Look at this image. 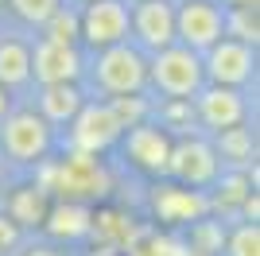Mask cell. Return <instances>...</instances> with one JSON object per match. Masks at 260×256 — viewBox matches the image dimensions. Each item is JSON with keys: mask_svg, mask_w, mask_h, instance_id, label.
Returning <instances> with one entry per match:
<instances>
[{"mask_svg": "<svg viewBox=\"0 0 260 256\" xmlns=\"http://www.w3.org/2000/svg\"><path fill=\"white\" fill-rule=\"evenodd\" d=\"M198 248L194 252L198 256H210V252H217V248H221V229H217V225H198Z\"/></svg>", "mask_w": 260, "mask_h": 256, "instance_id": "cell-25", "label": "cell"}, {"mask_svg": "<svg viewBox=\"0 0 260 256\" xmlns=\"http://www.w3.org/2000/svg\"><path fill=\"white\" fill-rule=\"evenodd\" d=\"M249 66H252V54L245 43H221V47H214V54H210V74L217 78V82H245L249 78Z\"/></svg>", "mask_w": 260, "mask_h": 256, "instance_id": "cell-11", "label": "cell"}, {"mask_svg": "<svg viewBox=\"0 0 260 256\" xmlns=\"http://www.w3.org/2000/svg\"><path fill=\"white\" fill-rule=\"evenodd\" d=\"M152 74H155V82H159L167 93L183 97V93H190V89H198L202 70H198V58L190 51H163Z\"/></svg>", "mask_w": 260, "mask_h": 256, "instance_id": "cell-4", "label": "cell"}, {"mask_svg": "<svg viewBox=\"0 0 260 256\" xmlns=\"http://www.w3.org/2000/svg\"><path fill=\"white\" fill-rule=\"evenodd\" d=\"M136 31L148 47H167L175 39V16L163 0H144L136 12Z\"/></svg>", "mask_w": 260, "mask_h": 256, "instance_id": "cell-9", "label": "cell"}, {"mask_svg": "<svg viewBox=\"0 0 260 256\" xmlns=\"http://www.w3.org/2000/svg\"><path fill=\"white\" fill-rule=\"evenodd\" d=\"M54 186L62 194H105L109 190V175L98 167L93 155L74 151L62 167H54Z\"/></svg>", "mask_w": 260, "mask_h": 256, "instance_id": "cell-1", "label": "cell"}, {"mask_svg": "<svg viewBox=\"0 0 260 256\" xmlns=\"http://www.w3.org/2000/svg\"><path fill=\"white\" fill-rule=\"evenodd\" d=\"M78 31V20L70 16V12H54L51 20H47V43H58V47H70V39H74Z\"/></svg>", "mask_w": 260, "mask_h": 256, "instance_id": "cell-19", "label": "cell"}, {"mask_svg": "<svg viewBox=\"0 0 260 256\" xmlns=\"http://www.w3.org/2000/svg\"><path fill=\"white\" fill-rule=\"evenodd\" d=\"M120 124L117 117L109 113V105H89L78 113V124H74V148L86 151V155H93V151L109 148L113 140H117Z\"/></svg>", "mask_w": 260, "mask_h": 256, "instance_id": "cell-2", "label": "cell"}, {"mask_svg": "<svg viewBox=\"0 0 260 256\" xmlns=\"http://www.w3.org/2000/svg\"><path fill=\"white\" fill-rule=\"evenodd\" d=\"M89 229V213L82 206H58L51 213V233L58 237H82Z\"/></svg>", "mask_w": 260, "mask_h": 256, "instance_id": "cell-17", "label": "cell"}, {"mask_svg": "<svg viewBox=\"0 0 260 256\" xmlns=\"http://www.w3.org/2000/svg\"><path fill=\"white\" fill-rule=\"evenodd\" d=\"M98 78L113 93H128V89H136L144 82V62H140V54L128 51V47H113V51L101 54Z\"/></svg>", "mask_w": 260, "mask_h": 256, "instance_id": "cell-3", "label": "cell"}, {"mask_svg": "<svg viewBox=\"0 0 260 256\" xmlns=\"http://www.w3.org/2000/svg\"><path fill=\"white\" fill-rule=\"evenodd\" d=\"M233 31H237L241 39H252V43H256V20L249 16V8H237V12H233Z\"/></svg>", "mask_w": 260, "mask_h": 256, "instance_id": "cell-26", "label": "cell"}, {"mask_svg": "<svg viewBox=\"0 0 260 256\" xmlns=\"http://www.w3.org/2000/svg\"><path fill=\"white\" fill-rule=\"evenodd\" d=\"M221 194H225V202H245V179H229Z\"/></svg>", "mask_w": 260, "mask_h": 256, "instance_id": "cell-27", "label": "cell"}, {"mask_svg": "<svg viewBox=\"0 0 260 256\" xmlns=\"http://www.w3.org/2000/svg\"><path fill=\"white\" fill-rule=\"evenodd\" d=\"M167 167L186 182H206L214 179V151L206 144H183L167 155Z\"/></svg>", "mask_w": 260, "mask_h": 256, "instance_id": "cell-10", "label": "cell"}, {"mask_svg": "<svg viewBox=\"0 0 260 256\" xmlns=\"http://www.w3.org/2000/svg\"><path fill=\"white\" fill-rule=\"evenodd\" d=\"M31 74V54L20 43H0V85H16Z\"/></svg>", "mask_w": 260, "mask_h": 256, "instance_id": "cell-15", "label": "cell"}, {"mask_svg": "<svg viewBox=\"0 0 260 256\" xmlns=\"http://www.w3.org/2000/svg\"><path fill=\"white\" fill-rule=\"evenodd\" d=\"M128 151H132V159L140 163V167L163 171L167 167V155H171V144H167L155 128H136L128 136Z\"/></svg>", "mask_w": 260, "mask_h": 256, "instance_id": "cell-12", "label": "cell"}, {"mask_svg": "<svg viewBox=\"0 0 260 256\" xmlns=\"http://www.w3.org/2000/svg\"><path fill=\"white\" fill-rule=\"evenodd\" d=\"M12 217L16 221H27V225H35V221H43V194L35 190H20L16 198H12Z\"/></svg>", "mask_w": 260, "mask_h": 256, "instance_id": "cell-18", "label": "cell"}, {"mask_svg": "<svg viewBox=\"0 0 260 256\" xmlns=\"http://www.w3.org/2000/svg\"><path fill=\"white\" fill-rule=\"evenodd\" d=\"M12 241H16V229H12V225L4 221V217H0V248H4V245H12Z\"/></svg>", "mask_w": 260, "mask_h": 256, "instance_id": "cell-28", "label": "cell"}, {"mask_svg": "<svg viewBox=\"0 0 260 256\" xmlns=\"http://www.w3.org/2000/svg\"><path fill=\"white\" fill-rule=\"evenodd\" d=\"M155 210H159V217H167V221H190V217H198V213L206 210V202H202L194 190L163 186V190L155 194Z\"/></svg>", "mask_w": 260, "mask_h": 256, "instance_id": "cell-13", "label": "cell"}, {"mask_svg": "<svg viewBox=\"0 0 260 256\" xmlns=\"http://www.w3.org/2000/svg\"><path fill=\"white\" fill-rule=\"evenodd\" d=\"M202 117H206V124H214V128H233L241 120L237 93H229V89H210V93L202 97Z\"/></svg>", "mask_w": 260, "mask_h": 256, "instance_id": "cell-14", "label": "cell"}, {"mask_svg": "<svg viewBox=\"0 0 260 256\" xmlns=\"http://www.w3.org/2000/svg\"><path fill=\"white\" fill-rule=\"evenodd\" d=\"M128 252H132V256H171V252H175V245H171V241H163V237H148V241L132 237Z\"/></svg>", "mask_w": 260, "mask_h": 256, "instance_id": "cell-22", "label": "cell"}, {"mask_svg": "<svg viewBox=\"0 0 260 256\" xmlns=\"http://www.w3.org/2000/svg\"><path fill=\"white\" fill-rule=\"evenodd\" d=\"M4 148H8V155H16V159H35V155H43V148H47L43 120L31 117V113L12 117L8 124H4Z\"/></svg>", "mask_w": 260, "mask_h": 256, "instance_id": "cell-7", "label": "cell"}, {"mask_svg": "<svg viewBox=\"0 0 260 256\" xmlns=\"http://www.w3.org/2000/svg\"><path fill=\"white\" fill-rule=\"evenodd\" d=\"M249 148H252V140H249V132H241V128H229L225 136H221V151H229L233 159H245Z\"/></svg>", "mask_w": 260, "mask_h": 256, "instance_id": "cell-24", "label": "cell"}, {"mask_svg": "<svg viewBox=\"0 0 260 256\" xmlns=\"http://www.w3.org/2000/svg\"><path fill=\"white\" fill-rule=\"evenodd\" d=\"M249 4H256V0H241V8H249Z\"/></svg>", "mask_w": 260, "mask_h": 256, "instance_id": "cell-31", "label": "cell"}, {"mask_svg": "<svg viewBox=\"0 0 260 256\" xmlns=\"http://www.w3.org/2000/svg\"><path fill=\"white\" fill-rule=\"evenodd\" d=\"M229 252H233V256H260V233L252 229V225L237 229V237H233V245H229Z\"/></svg>", "mask_w": 260, "mask_h": 256, "instance_id": "cell-23", "label": "cell"}, {"mask_svg": "<svg viewBox=\"0 0 260 256\" xmlns=\"http://www.w3.org/2000/svg\"><path fill=\"white\" fill-rule=\"evenodd\" d=\"M27 256H58V252H51V248H35V252H27Z\"/></svg>", "mask_w": 260, "mask_h": 256, "instance_id": "cell-29", "label": "cell"}, {"mask_svg": "<svg viewBox=\"0 0 260 256\" xmlns=\"http://www.w3.org/2000/svg\"><path fill=\"white\" fill-rule=\"evenodd\" d=\"M78 74V54L74 47H58V43H39L35 47V78L47 85H66Z\"/></svg>", "mask_w": 260, "mask_h": 256, "instance_id": "cell-8", "label": "cell"}, {"mask_svg": "<svg viewBox=\"0 0 260 256\" xmlns=\"http://www.w3.org/2000/svg\"><path fill=\"white\" fill-rule=\"evenodd\" d=\"M12 4H16V12L23 20H31V23H47L58 12V0H12Z\"/></svg>", "mask_w": 260, "mask_h": 256, "instance_id": "cell-20", "label": "cell"}, {"mask_svg": "<svg viewBox=\"0 0 260 256\" xmlns=\"http://www.w3.org/2000/svg\"><path fill=\"white\" fill-rule=\"evenodd\" d=\"M171 256H198V252H186V248H179V245H175V252Z\"/></svg>", "mask_w": 260, "mask_h": 256, "instance_id": "cell-30", "label": "cell"}, {"mask_svg": "<svg viewBox=\"0 0 260 256\" xmlns=\"http://www.w3.org/2000/svg\"><path fill=\"white\" fill-rule=\"evenodd\" d=\"M109 113L117 117L120 128H136V120L144 117V101H136V97H117V101L109 105Z\"/></svg>", "mask_w": 260, "mask_h": 256, "instance_id": "cell-21", "label": "cell"}, {"mask_svg": "<svg viewBox=\"0 0 260 256\" xmlns=\"http://www.w3.org/2000/svg\"><path fill=\"white\" fill-rule=\"evenodd\" d=\"M128 31V12L117 0H93L86 12V39L93 47H109Z\"/></svg>", "mask_w": 260, "mask_h": 256, "instance_id": "cell-6", "label": "cell"}, {"mask_svg": "<svg viewBox=\"0 0 260 256\" xmlns=\"http://www.w3.org/2000/svg\"><path fill=\"white\" fill-rule=\"evenodd\" d=\"M43 113L51 120H70L78 113V93L70 85H47L43 89Z\"/></svg>", "mask_w": 260, "mask_h": 256, "instance_id": "cell-16", "label": "cell"}, {"mask_svg": "<svg viewBox=\"0 0 260 256\" xmlns=\"http://www.w3.org/2000/svg\"><path fill=\"white\" fill-rule=\"evenodd\" d=\"M179 35H183L190 47H214L217 35H221V16H217V8L206 4V0H186L183 12H179Z\"/></svg>", "mask_w": 260, "mask_h": 256, "instance_id": "cell-5", "label": "cell"}, {"mask_svg": "<svg viewBox=\"0 0 260 256\" xmlns=\"http://www.w3.org/2000/svg\"><path fill=\"white\" fill-rule=\"evenodd\" d=\"M0 117H4V93H0Z\"/></svg>", "mask_w": 260, "mask_h": 256, "instance_id": "cell-32", "label": "cell"}]
</instances>
